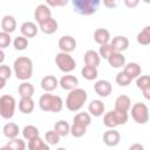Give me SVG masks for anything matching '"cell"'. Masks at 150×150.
Instances as JSON below:
<instances>
[{"label": "cell", "instance_id": "836d02e7", "mask_svg": "<svg viewBox=\"0 0 150 150\" xmlns=\"http://www.w3.org/2000/svg\"><path fill=\"white\" fill-rule=\"evenodd\" d=\"M11 75H12L11 68H9L8 66H6V64H1V66H0V81H1L0 88H1V89L5 87V83H6V81L11 77Z\"/></svg>", "mask_w": 150, "mask_h": 150}, {"label": "cell", "instance_id": "ee69618b", "mask_svg": "<svg viewBox=\"0 0 150 150\" xmlns=\"http://www.w3.org/2000/svg\"><path fill=\"white\" fill-rule=\"evenodd\" d=\"M103 6H105L108 8H112V7H116L117 6V2L116 1H112V0H104L103 1Z\"/></svg>", "mask_w": 150, "mask_h": 150}, {"label": "cell", "instance_id": "7a4b0ae2", "mask_svg": "<svg viewBox=\"0 0 150 150\" xmlns=\"http://www.w3.org/2000/svg\"><path fill=\"white\" fill-rule=\"evenodd\" d=\"M91 123V115L89 112H79L73 118V124L70 125V134L75 138L82 137L86 131L87 127Z\"/></svg>", "mask_w": 150, "mask_h": 150}, {"label": "cell", "instance_id": "ac0fdd59", "mask_svg": "<svg viewBox=\"0 0 150 150\" xmlns=\"http://www.w3.org/2000/svg\"><path fill=\"white\" fill-rule=\"evenodd\" d=\"M104 110H105V107L103 104L102 101L100 100H93L89 105H88V111L91 116H95V117H100L104 114Z\"/></svg>", "mask_w": 150, "mask_h": 150}, {"label": "cell", "instance_id": "74e56055", "mask_svg": "<svg viewBox=\"0 0 150 150\" xmlns=\"http://www.w3.org/2000/svg\"><path fill=\"white\" fill-rule=\"evenodd\" d=\"M112 53H115V50H114V48L111 47L110 43H107V45L101 46V47H100V50H98L100 56H101L102 59H105V60H108L109 56H110Z\"/></svg>", "mask_w": 150, "mask_h": 150}, {"label": "cell", "instance_id": "2e32d148", "mask_svg": "<svg viewBox=\"0 0 150 150\" xmlns=\"http://www.w3.org/2000/svg\"><path fill=\"white\" fill-rule=\"evenodd\" d=\"M60 86L62 89L64 90H74L77 88L79 86V80L76 76L74 75H63L61 79H60Z\"/></svg>", "mask_w": 150, "mask_h": 150}, {"label": "cell", "instance_id": "ffe728a7", "mask_svg": "<svg viewBox=\"0 0 150 150\" xmlns=\"http://www.w3.org/2000/svg\"><path fill=\"white\" fill-rule=\"evenodd\" d=\"M94 40L100 46L109 43V41H110V33H109V30L105 29V28H97L94 32Z\"/></svg>", "mask_w": 150, "mask_h": 150}, {"label": "cell", "instance_id": "d590c367", "mask_svg": "<svg viewBox=\"0 0 150 150\" xmlns=\"http://www.w3.org/2000/svg\"><path fill=\"white\" fill-rule=\"evenodd\" d=\"M13 46L16 50H25L27 47H28V39L25 38L23 35H20V36H16L13 41Z\"/></svg>", "mask_w": 150, "mask_h": 150}, {"label": "cell", "instance_id": "8992f818", "mask_svg": "<svg viewBox=\"0 0 150 150\" xmlns=\"http://www.w3.org/2000/svg\"><path fill=\"white\" fill-rule=\"evenodd\" d=\"M100 4L98 0H74L73 8L80 15H91L97 12Z\"/></svg>", "mask_w": 150, "mask_h": 150}, {"label": "cell", "instance_id": "d6a6232c", "mask_svg": "<svg viewBox=\"0 0 150 150\" xmlns=\"http://www.w3.org/2000/svg\"><path fill=\"white\" fill-rule=\"evenodd\" d=\"M81 75L83 79L88 80V81H93L97 77L98 75V71H97V68L95 67H90V66H84L82 69H81Z\"/></svg>", "mask_w": 150, "mask_h": 150}, {"label": "cell", "instance_id": "6da1fadb", "mask_svg": "<svg viewBox=\"0 0 150 150\" xmlns=\"http://www.w3.org/2000/svg\"><path fill=\"white\" fill-rule=\"evenodd\" d=\"M13 69L16 79L25 82L33 75V62L27 56H19L13 62Z\"/></svg>", "mask_w": 150, "mask_h": 150}, {"label": "cell", "instance_id": "30bf717a", "mask_svg": "<svg viewBox=\"0 0 150 150\" xmlns=\"http://www.w3.org/2000/svg\"><path fill=\"white\" fill-rule=\"evenodd\" d=\"M52 18V11L48 7V5L46 4H41L39 6H36L35 11H34V19L38 21L39 25L46 22L47 20H49Z\"/></svg>", "mask_w": 150, "mask_h": 150}, {"label": "cell", "instance_id": "ba28073f", "mask_svg": "<svg viewBox=\"0 0 150 150\" xmlns=\"http://www.w3.org/2000/svg\"><path fill=\"white\" fill-rule=\"evenodd\" d=\"M15 98L12 95H2L0 97V115L5 120H9L14 116Z\"/></svg>", "mask_w": 150, "mask_h": 150}, {"label": "cell", "instance_id": "603a6c76", "mask_svg": "<svg viewBox=\"0 0 150 150\" xmlns=\"http://www.w3.org/2000/svg\"><path fill=\"white\" fill-rule=\"evenodd\" d=\"M130 108H131V101H130L129 96H127V95H120L115 100V109L116 110L128 112Z\"/></svg>", "mask_w": 150, "mask_h": 150}, {"label": "cell", "instance_id": "7402d4cb", "mask_svg": "<svg viewBox=\"0 0 150 150\" xmlns=\"http://www.w3.org/2000/svg\"><path fill=\"white\" fill-rule=\"evenodd\" d=\"M1 29L5 33H13L16 29V20L12 15H5L1 19Z\"/></svg>", "mask_w": 150, "mask_h": 150}, {"label": "cell", "instance_id": "bcb514c9", "mask_svg": "<svg viewBox=\"0 0 150 150\" xmlns=\"http://www.w3.org/2000/svg\"><path fill=\"white\" fill-rule=\"evenodd\" d=\"M142 93H143L144 98H146V100H149V101H150V87H148V88L143 89V90H142Z\"/></svg>", "mask_w": 150, "mask_h": 150}, {"label": "cell", "instance_id": "7dc6e473", "mask_svg": "<svg viewBox=\"0 0 150 150\" xmlns=\"http://www.w3.org/2000/svg\"><path fill=\"white\" fill-rule=\"evenodd\" d=\"M4 59H5V54H4V49H1L0 50V63L1 64H4L2 62H4Z\"/></svg>", "mask_w": 150, "mask_h": 150}, {"label": "cell", "instance_id": "7bdbcfd3", "mask_svg": "<svg viewBox=\"0 0 150 150\" xmlns=\"http://www.w3.org/2000/svg\"><path fill=\"white\" fill-rule=\"evenodd\" d=\"M67 4H68L67 0H63V1H47V5H50V6H64Z\"/></svg>", "mask_w": 150, "mask_h": 150}, {"label": "cell", "instance_id": "9c48e42d", "mask_svg": "<svg viewBox=\"0 0 150 150\" xmlns=\"http://www.w3.org/2000/svg\"><path fill=\"white\" fill-rule=\"evenodd\" d=\"M131 117L138 124H145L149 121V109L148 107L142 103L137 102L131 107Z\"/></svg>", "mask_w": 150, "mask_h": 150}, {"label": "cell", "instance_id": "1f68e13d", "mask_svg": "<svg viewBox=\"0 0 150 150\" xmlns=\"http://www.w3.org/2000/svg\"><path fill=\"white\" fill-rule=\"evenodd\" d=\"M137 42L142 46L150 45V26H145L138 34H137Z\"/></svg>", "mask_w": 150, "mask_h": 150}, {"label": "cell", "instance_id": "83f0119b", "mask_svg": "<svg viewBox=\"0 0 150 150\" xmlns=\"http://www.w3.org/2000/svg\"><path fill=\"white\" fill-rule=\"evenodd\" d=\"M54 130L61 136V137H64L67 136L68 134H70V125L67 121L64 120H60L57 121L55 124H54Z\"/></svg>", "mask_w": 150, "mask_h": 150}, {"label": "cell", "instance_id": "52a82bcc", "mask_svg": "<svg viewBox=\"0 0 150 150\" xmlns=\"http://www.w3.org/2000/svg\"><path fill=\"white\" fill-rule=\"evenodd\" d=\"M55 64L63 73H70L76 67V62L73 59V56L70 54L63 53V52H60V53L56 54V56H55Z\"/></svg>", "mask_w": 150, "mask_h": 150}, {"label": "cell", "instance_id": "9a60e30c", "mask_svg": "<svg viewBox=\"0 0 150 150\" xmlns=\"http://www.w3.org/2000/svg\"><path fill=\"white\" fill-rule=\"evenodd\" d=\"M40 84H41V88L46 93H50L57 88V86L60 84V81L54 75H47V76L42 77Z\"/></svg>", "mask_w": 150, "mask_h": 150}, {"label": "cell", "instance_id": "484cf974", "mask_svg": "<svg viewBox=\"0 0 150 150\" xmlns=\"http://www.w3.org/2000/svg\"><path fill=\"white\" fill-rule=\"evenodd\" d=\"M108 63L112 67V68H121L125 66V56L122 53H112L109 59H108Z\"/></svg>", "mask_w": 150, "mask_h": 150}, {"label": "cell", "instance_id": "ab89813d", "mask_svg": "<svg viewBox=\"0 0 150 150\" xmlns=\"http://www.w3.org/2000/svg\"><path fill=\"white\" fill-rule=\"evenodd\" d=\"M136 86L138 89L143 90L148 87H150V76L149 75H141L137 80H136Z\"/></svg>", "mask_w": 150, "mask_h": 150}, {"label": "cell", "instance_id": "d6986e66", "mask_svg": "<svg viewBox=\"0 0 150 150\" xmlns=\"http://www.w3.org/2000/svg\"><path fill=\"white\" fill-rule=\"evenodd\" d=\"M20 32L27 39L34 38L38 33V26L32 21H26L20 26Z\"/></svg>", "mask_w": 150, "mask_h": 150}, {"label": "cell", "instance_id": "8d00e7d4", "mask_svg": "<svg viewBox=\"0 0 150 150\" xmlns=\"http://www.w3.org/2000/svg\"><path fill=\"white\" fill-rule=\"evenodd\" d=\"M7 146L11 148L12 150H26V143L21 138L9 139L8 143H7Z\"/></svg>", "mask_w": 150, "mask_h": 150}, {"label": "cell", "instance_id": "c3c4849f", "mask_svg": "<svg viewBox=\"0 0 150 150\" xmlns=\"http://www.w3.org/2000/svg\"><path fill=\"white\" fill-rule=\"evenodd\" d=\"M0 150H12V149H11V148H8L7 145H5V146H2Z\"/></svg>", "mask_w": 150, "mask_h": 150}, {"label": "cell", "instance_id": "4fadbf2b", "mask_svg": "<svg viewBox=\"0 0 150 150\" xmlns=\"http://www.w3.org/2000/svg\"><path fill=\"white\" fill-rule=\"evenodd\" d=\"M121 141V135L115 129H109L103 134V142L107 146H116Z\"/></svg>", "mask_w": 150, "mask_h": 150}, {"label": "cell", "instance_id": "d4e9b609", "mask_svg": "<svg viewBox=\"0 0 150 150\" xmlns=\"http://www.w3.org/2000/svg\"><path fill=\"white\" fill-rule=\"evenodd\" d=\"M2 131H4V135L8 139H14V138H18V135H19L20 129H19V125L16 123L9 122V123H7V124L4 125Z\"/></svg>", "mask_w": 150, "mask_h": 150}, {"label": "cell", "instance_id": "b9f144b4", "mask_svg": "<svg viewBox=\"0 0 150 150\" xmlns=\"http://www.w3.org/2000/svg\"><path fill=\"white\" fill-rule=\"evenodd\" d=\"M138 4H139L138 0H124V5H125L128 8H134V7H136Z\"/></svg>", "mask_w": 150, "mask_h": 150}, {"label": "cell", "instance_id": "7c38bea8", "mask_svg": "<svg viewBox=\"0 0 150 150\" xmlns=\"http://www.w3.org/2000/svg\"><path fill=\"white\" fill-rule=\"evenodd\" d=\"M94 90H95V93L98 96L108 97L111 94V91H112V87H111L109 81H107V80H98L94 84Z\"/></svg>", "mask_w": 150, "mask_h": 150}, {"label": "cell", "instance_id": "4316f807", "mask_svg": "<svg viewBox=\"0 0 150 150\" xmlns=\"http://www.w3.org/2000/svg\"><path fill=\"white\" fill-rule=\"evenodd\" d=\"M35 104L32 97H21V100L19 101V110L22 114H30L33 112Z\"/></svg>", "mask_w": 150, "mask_h": 150}, {"label": "cell", "instance_id": "f546056e", "mask_svg": "<svg viewBox=\"0 0 150 150\" xmlns=\"http://www.w3.org/2000/svg\"><path fill=\"white\" fill-rule=\"evenodd\" d=\"M28 150H50L47 142L42 141L40 137H36L28 142Z\"/></svg>", "mask_w": 150, "mask_h": 150}, {"label": "cell", "instance_id": "5b68a950", "mask_svg": "<svg viewBox=\"0 0 150 150\" xmlns=\"http://www.w3.org/2000/svg\"><path fill=\"white\" fill-rule=\"evenodd\" d=\"M128 112L120 111V110H110L104 114L103 116V124L109 129H115L118 125H123L128 122Z\"/></svg>", "mask_w": 150, "mask_h": 150}, {"label": "cell", "instance_id": "e575fe53", "mask_svg": "<svg viewBox=\"0 0 150 150\" xmlns=\"http://www.w3.org/2000/svg\"><path fill=\"white\" fill-rule=\"evenodd\" d=\"M60 135L53 129V130H48L45 134V141L49 144V145H56L60 142Z\"/></svg>", "mask_w": 150, "mask_h": 150}, {"label": "cell", "instance_id": "44dd1931", "mask_svg": "<svg viewBox=\"0 0 150 150\" xmlns=\"http://www.w3.org/2000/svg\"><path fill=\"white\" fill-rule=\"evenodd\" d=\"M123 71H124L131 80H134V79H138V77L141 76L142 68H141V66H139L138 63H136V62H129V63H127V64L124 66Z\"/></svg>", "mask_w": 150, "mask_h": 150}, {"label": "cell", "instance_id": "681fc988", "mask_svg": "<svg viewBox=\"0 0 150 150\" xmlns=\"http://www.w3.org/2000/svg\"><path fill=\"white\" fill-rule=\"evenodd\" d=\"M56 150H67V149H64V148H57Z\"/></svg>", "mask_w": 150, "mask_h": 150}, {"label": "cell", "instance_id": "cb8c5ba5", "mask_svg": "<svg viewBox=\"0 0 150 150\" xmlns=\"http://www.w3.org/2000/svg\"><path fill=\"white\" fill-rule=\"evenodd\" d=\"M39 26H40L41 32L45 33V34H47V35L54 34L59 29V23H57V21L54 18H50L49 20H47L46 22H43V23H41Z\"/></svg>", "mask_w": 150, "mask_h": 150}, {"label": "cell", "instance_id": "f6af8a7d", "mask_svg": "<svg viewBox=\"0 0 150 150\" xmlns=\"http://www.w3.org/2000/svg\"><path fill=\"white\" fill-rule=\"evenodd\" d=\"M129 150H144V146L139 143H134L132 145H130Z\"/></svg>", "mask_w": 150, "mask_h": 150}, {"label": "cell", "instance_id": "3957f363", "mask_svg": "<svg viewBox=\"0 0 150 150\" xmlns=\"http://www.w3.org/2000/svg\"><path fill=\"white\" fill-rule=\"evenodd\" d=\"M87 98H88L87 91L82 88H76L69 91L66 98V107L70 111H79L87 102Z\"/></svg>", "mask_w": 150, "mask_h": 150}, {"label": "cell", "instance_id": "e0dca14e", "mask_svg": "<svg viewBox=\"0 0 150 150\" xmlns=\"http://www.w3.org/2000/svg\"><path fill=\"white\" fill-rule=\"evenodd\" d=\"M83 60H84L86 66H90V67L97 68V66L101 62V56H100V54L97 52H95L93 49H89V50H87L84 53Z\"/></svg>", "mask_w": 150, "mask_h": 150}, {"label": "cell", "instance_id": "f1b7e54d", "mask_svg": "<svg viewBox=\"0 0 150 150\" xmlns=\"http://www.w3.org/2000/svg\"><path fill=\"white\" fill-rule=\"evenodd\" d=\"M39 134H40L39 129H38L35 125H32V124L26 125V127L22 129V136H23V138L27 139L28 142L32 141V139H34V138H36V137H39Z\"/></svg>", "mask_w": 150, "mask_h": 150}, {"label": "cell", "instance_id": "5bb4252c", "mask_svg": "<svg viewBox=\"0 0 150 150\" xmlns=\"http://www.w3.org/2000/svg\"><path fill=\"white\" fill-rule=\"evenodd\" d=\"M110 45H111V47L114 48L115 52L122 53V52H124V50L128 49V47H129V40L124 35H117V36L112 38V40L110 41Z\"/></svg>", "mask_w": 150, "mask_h": 150}, {"label": "cell", "instance_id": "f35d334b", "mask_svg": "<svg viewBox=\"0 0 150 150\" xmlns=\"http://www.w3.org/2000/svg\"><path fill=\"white\" fill-rule=\"evenodd\" d=\"M116 83L121 87H127L131 83V79L124 73V71H120L116 75Z\"/></svg>", "mask_w": 150, "mask_h": 150}, {"label": "cell", "instance_id": "8fae6325", "mask_svg": "<svg viewBox=\"0 0 150 150\" xmlns=\"http://www.w3.org/2000/svg\"><path fill=\"white\" fill-rule=\"evenodd\" d=\"M59 48L63 53H71L76 48V40L71 35H63L59 40Z\"/></svg>", "mask_w": 150, "mask_h": 150}, {"label": "cell", "instance_id": "277c9868", "mask_svg": "<svg viewBox=\"0 0 150 150\" xmlns=\"http://www.w3.org/2000/svg\"><path fill=\"white\" fill-rule=\"evenodd\" d=\"M39 107L41 110L47 112H60L63 108V101L57 95L46 93L41 95V97L39 98Z\"/></svg>", "mask_w": 150, "mask_h": 150}, {"label": "cell", "instance_id": "60d3db41", "mask_svg": "<svg viewBox=\"0 0 150 150\" xmlns=\"http://www.w3.org/2000/svg\"><path fill=\"white\" fill-rule=\"evenodd\" d=\"M11 42H12L11 35H9L8 33L1 32V33H0V48H1V49H5L6 47L9 46Z\"/></svg>", "mask_w": 150, "mask_h": 150}, {"label": "cell", "instance_id": "4dcf8cb0", "mask_svg": "<svg viewBox=\"0 0 150 150\" xmlns=\"http://www.w3.org/2000/svg\"><path fill=\"white\" fill-rule=\"evenodd\" d=\"M18 90H19V95L21 97H32L34 94V86L32 83L25 81L19 86Z\"/></svg>", "mask_w": 150, "mask_h": 150}]
</instances>
